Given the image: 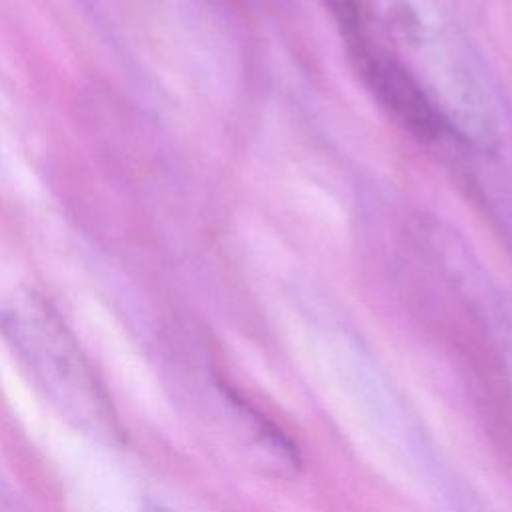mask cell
I'll return each mask as SVG.
<instances>
[{
    "label": "cell",
    "instance_id": "1",
    "mask_svg": "<svg viewBox=\"0 0 512 512\" xmlns=\"http://www.w3.org/2000/svg\"><path fill=\"white\" fill-rule=\"evenodd\" d=\"M0 328L36 386L74 428L108 444L120 440L112 396L56 312L38 298H18L0 310Z\"/></svg>",
    "mask_w": 512,
    "mask_h": 512
},
{
    "label": "cell",
    "instance_id": "2",
    "mask_svg": "<svg viewBox=\"0 0 512 512\" xmlns=\"http://www.w3.org/2000/svg\"><path fill=\"white\" fill-rule=\"evenodd\" d=\"M344 42L360 80L406 130L420 140H436L446 132V118L406 66L374 46L366 32Z\"/></svg>",
    "mask_w": 512,
    "mask_h": 512
},
{
    "label": "cell",
    "instance_id": "3",
    "mask_svg": "<svg viewBox=\"0 0 512 512\" xmlns=\"http://www.w3.org/2000/svg\"><path fill=\"white\" fill-rule=\"evenodd\" d=\"M322 2L330 10L334 20L338 22L344 38H350L358 32H364L360 0H322Z\"/></svg>",
    "mask_w": 512,
    "mask_h": 512
},
{
    "label": "cell",
    "instance_id": "4",
    "mask_svg": "<svg viewBox=\"0 0 512 512\" xmlns=\"http://www.w3.org/2000/svg\"><path fill=\"white\" fill-rule=\"evenodd\" d=\"M10 496H12V494L8 492V488L4 486V482L0 480V512H16Z\"/></svg>",
    "mask_w": 512,
    "mask_h": 512
},
{
    "label": "cell",
    "instance_id": "5",
    "mask_svg": "<svg viewBox=\"0 0 512 512\" xmlns=\"http://www.w3.org/2000/svg\"><path fill=\"white\" fill-rule=\"evenodd\" d=\"M142 512H176V510H172V508L166 506L164 502H158V500H154V498H148V500H144V504H142Z\"/></svg>",
    "mask_w": 512,
    "mask_h": 512
}]
</instances>
